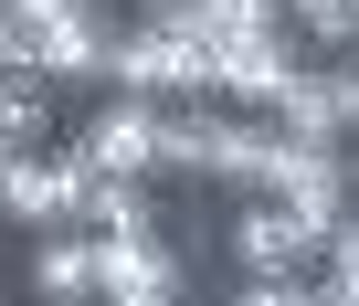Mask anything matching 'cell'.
I'll return each instance as SVG.
<instances>
[{
    "label": "cell",
    "instance_id": "cell-14",
    "mask_svg": "<svg viewBox=\"0 0 359 306\" xmlns=\"http://www.w3.org/2000/svg\"><path fill=\"white\" fill-rule=\"evenodd\" d=\"M222 306H327V274H296V285H233Z\"/></svg>",
    "mask_w": 359,
    "mask_h": 306
},
{
    "label": "cell",
    "instance_id": "cell-2",
    "mask_svg": "<svg viewBox=\"0 0 359 306\" xmlns=\"http://www.w3.org/2000/svg\"><path fill=\"white\" fill-rule=\"evenodd\" d=\"M222 253H233L243 285H296V274H327V222H306V211L243 190V211L222 222Z\"/></svg>",
    "mask_w": 359,
    "mask_h": 306
},
{
    "label": "cell",
    "instance_id": "cell-12",
    "mask_svg": "<svg viewBox=\"0 0 359 306\" xmlns=\"http://www.w3.org/2000/svg\"><path fill=\"white\" fill-rule=\"evenodd\" d=\"M85 232H169V222H158L148 180H95V211H85Z\"/></svg>",
    "mask_w": 359,
    "mask_h": 306
},
{
    "label": "cell",
    "instance_id": "cell-13",
    "mask_svg": "<svg viewBox=\"0 0 359 306\" xmlns=\"http://www.w3.org/2000/svg\"><path fill=\"white\" fill-rule=\"evenodd\" d=\"M327 306H359V211L327 232Z\"/></svg>",
    "mask_w": 359,
    "mask_h": 306
},
{
    "label": "cell",
    "instance_id": "cell-3",
    "mask_svg": "<svg viewBox=\"0 0 359 306\" xmlns=\"http://www.w3.org/2000/svg\"><path fill=\"white\" fill-rule=\"evenodd\" d=\"M85 211H95V169H85V148H22V159H11L0 222H22V232H74Z\"/></svg>",
    "mask_w": 359,
    "mask_h": 306
},
{
    "label": "cell",
    "instance_id": "cell-11",
    "mask_svg": "<svg viewBox=\"0 0 359 306\" xmlns=\"http://www.w3.org/2000/svg\"><path fill=\"white\" fill-rule=\"evenodd\" d=\"M43 137H53V85L43 74H0V148L22 159V148H43Z\"/></svg>",
    "mask_w": 359,
    "mask_h": 306
},
{
    "label": "cell",
    "instance_id": "cell-16",
    "mask_svg": "<svg viewBox=\"0 0 359 306\" xmlns=\"http://www.w3.org/2000/svg\"><path fill=\"white\" fill-rule=\"evenodd\" d=\"M348 180H359V137H348Z\"/></svg>",
    "mask_w": 359,
    "mask_h": 306
},
{
    "label": "cell",
    "instance_id": "cell-1",
    "mask_svg": "<svg viewBox=\"0 0 359 306\" xmlns=\"http://www.w3.org/2000/svg\"><path fill=\"white\" fill-rule=\"evenodd\" d=\"M169 169L201 180V190H264L275 169V116H243V106H169Z\"/></svg>",
    "mask_w": 359,
    "mask_h": 306
},
{
    "label": "cell",
    "instance_id": "cell-10",
    "mask_svg": "<svg viewBox=\"0 0 359 306\" xmlns=\"http://www.w3.org/2000/svg\"><path fill=\"white\" fill-rule=\"evenodd\" d=\"M285 32H296L317 64H348V53H359V0H285Z\"/></svg>",
    "mask_w": 359,
    "mask_h": 306
},
{
    "label": "cell",
    "instance_id": "cell-7",
    "mask_svg": "<svg viewBox=\"0 0 359 306\" xmlns=\"http://www.w3.org/2000/svg\"><path fill=\"white\" fill-rule=\"evenodd\" d=\"M317 53L296 43V32H254V43H222V106H243V116H285V95H296V74H306Z\"/></svg>",
    "mask_w": 359,
    "mask_h": 306
},
{
    "label": "cell",
    "instance_id": "cell-6",
    "mask_svg": "<svg viewBox=\"0 0 359 306\" xmlns=\"http://www.w3.org/2000/svg\"><path fill=\"white\" fill-rule=\"evenodd\" d=\"M106 243V306H180L191 295V243L169 232H95Z\"/></svg>",
    "mask_w": 359,
    "mask_h": 306
},
{
    "label": "cell",
    "instance_id": "cell-8",
    "mask_svg": "<svg viewBox=\"0 0 359 306\" xmlns=\"http://www.w3.org/2000/svg\"><path fill=\"white\" fill-rule=\"evenodd\" d=\"M32 74H53V85H106V74H116V22H106V11L32 22Z\"/></svg>",
    "mask_w": 359,
    "mask_h": 306
},
{
    "label": "cell",
    "instance_id": "cell-4",
    "mask_svg": "<svg viewBox=\"0 0 359 306\" xmlns=\"http://www.w3.org/2000/svg\"><path fill=\"white\" fill-rule=\"evenodd\" d=\"M264 201L306 211V222H348L359 211V180H348V137H285L275 127V169H264Z\"/></svg>",
    "mask_w": 359,
    "mask_h": 306
},
{
    "label": "cell",
    "instance_id": "cell-5",
    "mask_svg": "<svg viewBox=\"0 0 359 306\" xmlns=\"http://www.w3.org/2000/svg\"><path fill=\"white\" fill-rule=\"evenodd\" d=\"M85 169L95 180H148V169H169V106H148V95H106L95 116H85Z\"/></svg>",
    "mask_w": 359,
    "mask_h": 306
},
{
    "label": "cell",
    "instance_id": "cell-9",
    "mask_svg": "<svg viewBox=\"0 0 359 306\" xmlns=\"http://www.w3.org/2000/svg\"><path fill=\"white\" fill-rule=\"evenodd\" d=\"M32 306H106V243L74 232H32Z\"/></svg>",
    "mask_w": 359,
    "mask_h": 306
},
{
    "label": "cell",
    "instance_id": "cell-15",
    "mask_svg": "<svg viewBox=\"0 0 359 306\" xmlns=\"http://www.w3.org/2000/svg\"><path fill=\"white\" fill-rule=\"evenodd\" d=\"M0 190H11V148H0Z\"/></svg>",
    "mask_w": 359,
    "mask_h": 306
}]
</instances>
